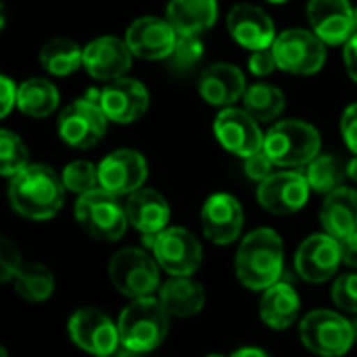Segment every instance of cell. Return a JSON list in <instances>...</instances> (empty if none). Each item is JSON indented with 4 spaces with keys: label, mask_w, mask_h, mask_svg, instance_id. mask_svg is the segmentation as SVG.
I'll return each mask as SVG.
<instances>
[{
    "label": "cell",
    "mask_w": 357,
    "mask_h": 357,
    "mask_svg": "<svg viewBox=\"0 0 357 357\" xmlns=\"http://www.w3.org/2000/svg\"><path fill=\"white\" fill-rule=\"evenodd\" d=\"M6 195L13 211L33 222L52 220L65 203L61 174L44 163H29L13 176Z\"/></svg>",
    "instance_id": "obj_1"
},
{
    "label": "cell",
    "mask_w": 357,
    "mask_h": 357,
    "mask_svg": "<svg viewBox=\"0 0 357 357\" xmlns=\"http://www.w3.org/2000/svg\"><path fill=\"white\" fill-rule=\"evenodd\" d=\"M234 274L249 291L264 293L280 282L284 274V243L272 228H257L249 232L236 251Z\"/></svg>",
    "instance_id": "obj_2"
},
{
    "label": "cell",
    "mask_w": 357,
    "mask_h": 357,
    "mask_svg": "<svg viewBox=\"0 0 357 357\" xmlns=\"http://www.w3.org/2000/svg\"><path fill=\"white\" fill-rule=\"evenodd\" d=\"M117 333L121 347L144 356L167 339L169 316L157 297L132 299L117 318Z\"/></svg>",
    "instance_id": "obj_3"
},
{
    "label": "cell",
    "mask_w": 357,
    "mask_h": 357,
    "mask_svg": "<svg viewBox=\"0 0 357 357\" xmlns=\"http://www.w3.org/2000/svg\"><path fill=\"white\" fill-rule=\"evenodd\" d=\"M322 138L320 132L301 119L276 121L264 134V153L276 167L297 169L305 167L320 155Z\"/></svg>",
    "instance_id": "obj_4"
},
{
    "label": "cell",
    "mask_w": 357,
    "mask_h": 357,
    "mask_svg": "<svg viewBox=\"0 0 357 357\" xmlns=\"http://www.w3.org/2000/svg\"><path fill=\"white\" fill-rule=\"evenodd\" d=\"M109 280L123 297H155L161 287V268L144 249L123 247L109 261Z\"/></svg>",
    "instance_id": "obj_5"
},
{
    "label": "cell",
    "mask_w": 357,
    "mask_h": 357,
    "mask_svg": "<svg viewBox=\"0 0 357 357\" xmlns=\"http://www.w3.org/2000/svg\"><path fill=\"white\" fill-rule=\"evenodd\" d=\"M75 222L82 230L100 243H115L128 230V215L121 201L102 188L77 197L73 207Z\"/></svg>",
    "instance_id": "obj_6"
},
{
    "label": "cell",
    "mask_w": 357,
    "mask_h": 357,
    "mask_svg": "<svg viewBox=\"0 0 357 357\" xmlns=\"http://www.w3.org/2000/svg\"><path fill=\"white\" fill-rule=\"evenodd\" d=\"M301 345L320 357H343L354 347L351 320L341 312L314 310L299 324Z\"/></svg>",
    "instance_id": "obj_7"
},
{
    "label": "cell",
    "mask_w": 357,
    "mask_h": 357,
    "mask_svg": "<svg viewBox=\"0 0 357 357\" xmlns=\"http://www.w3.org/2000/svg\"><path fill=\"white\" fill-rule=\"evenodd\" d=\"M144 245L159 268L169 276H192L203 264V247L199 238L180 226H167L157 236H144Z\"/></svg>",
    "instance_id": "obj_8"
},
{
    "label": "cell",
    "mask_w": 357,
    "mask_h": 357,
    "mask_svg": "<svg viewBox=\"0 0 357 357\" xmlns=\"http://www.w3.org/2000/svg\"><path fill=\"white\" fill-rule=\"evenodd\" d=\"M109 119L98 105V90H90L86 96L69 102L59 115V136L71 149H92L107 132Z\"/></svg>",
    "instance_id": "obj_9"
},
{
    "label": "cell",
    "mask_w": 357,
    "mask_h": 357,
    "mask_svg": "<svg viewBox=\"0 0 357 357\" xmlns=\"http://www.w3.org/2000/svg\"><path fill=\"white\" fill-rule=\"evenodd\" d=\"M272 52L278 69L293 75L318 73L326 63V44L310 29L291 27L276 36Z\"/></svg>",
    "instance_id": "obj_10"
},
{
    "label": "cell",
    "mask_w": 357,
    "mask_h": 357,
    "mask_svg": "<svg viewBox=\"0 0 357 357\" xmlns=\"http://www.w3.org/2000/svg\"><path fill=\"white\" fill-rule=\"evenodd\" d=\"M67 333L75 347L92 357L109 356L121 347L117 322L96 307L75 310L67 320Z\"/></svg>",
    "instance_id": "obj_11"
},
{
    "label": "cell",
    "mask_w": 357,
    "mask_h": 357,
    "mask_svg": "<svg viewBox=\"0 0 357 357\" xmlns=\"http://www.w3.org/2000/svg\"><path fill=\"white\" fill-rule=\"evenodd\" d=\"M98 188L121 199L144 188L149 165L144 155L134 149H117L109 153L98 165Z\"/></svg>",
    "instance_id": "obj_12"
},
{
    "label": "cell",
    "mask_w": 357,
    "mask_h": 357,
    "mask_svg": "<svg viewBox=\"0 0 357 357\" xmlns=\"http://www.w3.org/2000/svg\"><path fill=\"white\" fill-rule=\"evenodd\" d=\"M312 188L297 169L274 172L257 186V203L272 215H293L310 201Z\"/></svg>",
    "instance_id": "obj_13"
},
{
    "label": "cell",
    "mask_w": 357,
    "mask_h": 357,
    "mask_svg": "<svg viewBox=\"0 0 357 357\" xmlns=\"http://www.w3.org/2000/svg\"><path fill=\"white\" fill-rule=\"evenodd\" d=\"M213 134L228 153L241 159L264 151V132L259 121H255L241 107L222 109L213 121Z\"/></svg>",
    "instance_id": "obj_14"
},
{
    "label": "cell",
    "mask_w": 357,
    "mask_h": 357,
    "mask_svg": "<svg viewBox=\"0 0 357 357\" xmlns=\"http://www.w3.org/2000/svg\"><path fill=\"white\" fill-rule=\"evenodd\" d=\"M341 264L339 241L326 232L307 236L295 251V272L310 284H322L335 278Z\"/></svg>",
    "instance_id": "obj_15"
},
{
    "label": "cell",
    "mask_w": 357,
    "mask_h": 357,
    "mask_svg": "<svg viewBox=\"0 0 357 357\" xmlns=\"http://www.w3.org/2000/svg\"><path fill=\"white\" fill-rule=\"evenodd\" d=\"M245 226V211L236 197L228 192L211 195L201 209V230L213 245H232Z\"/></svg>",
    "instance_id": "obj_16"
},
{
    "label": "cell",
    "mask_w": 357,
    "mask_h": 357,
    "mask_svg": "<svg viewBox=\"0 0 357 357\" xmlns=\"http://www.w3.org/2000/svg\"><path fill=\"white\" fill-rule=\"evenodd\" d=\"M151 96L142 82L134 77H119L98 90V105L109 121L132 123L149 109Z\"/></svg>",
    "instance_id": "obj_17"
},
{
    "label": "cell",
    "mask_w": 357,
    "mask_h": 357,
    "mask_svg": "<svg viewBox=\"0 0 357 357\" xmlns=\"http://www.w3.org/2000/svg\"><path fill=\"white\" fill-rule=\"evenodd\" d=\"M226 25L234 42L251 52L272 48L278 36L272 17L261 6L251 2L234 4L226 17Z\"/></svg>",
    "instance_id": "obj_18"
},
{
    "label": "cell",
    "mask_w": 357,
    "mask_h": 357,
    "mask_svg": "<svg viewBox=\"0 0 357 357\" xmlns=\"http://www.w3.org/2000/svg\"><path fill=\"white\" fill-rule=\"evenodd\" d=\"M132 65V52L126 40L115 36H100L88 42L82 50V67L94 77L102 82H113L126 77Z\"/></svg>",
    "instance_id": "obj_19"
},
{
    "label": "cell",
    "mask_w": 357,
    "mask_h": 357,
    "mask_svg": "<svg viewBox=\"0 0 357 357\" xmlns=\"http://www.w3.org/2000/svg\"><path fill=\"white\" fill-rule=\"evenodd\" d=\"M176 38L178 33L167 23V19L151 15L136 19L126 31V44L132 56H140L146 61L169 59L176 46Z\"/></svg>",
    "instance_id": "obj_20"
},
{
    "label": "cell",
    "mask_w": 357,
    "mask_h": 357,
    "mask_svg": "<svg viewBox=\"0 0 357 357\" xmlns=\"http://www.w3.org/2000/svg\"><path fill=\"white\" fill-rule=\"evenodd\" d=\"M307 21L312 31L328 46L345 44L356 33L349 0H310Z\"/></svg>",
    "instance_id": "obj_21"
},
{
    "label": "cell",
    "mask_w": 357,
    "mask_h": 357,
    "mask_svg": "<svg viewBox=\"0 0 357 357\" xmlns=\"http://www.w3.org/2000/svg\"><path fill=\"white\" fill-rule=\"evenodd\" d=\"M128 224L142 236H157L169 226V203L155 188H140L126 197Z\"/></svg>",
    "instance_id": "obj_22"
},
{
    "label": "cell",
    "mask_w": 357,
    "mask_h": 357,
    "mask_svg": "<svg viewBox=\"0 0 357 357\" xmlns=\"http://www.w3.org/2000/svg\"><path fill=\"white\" fill-rule=\"evenodd\" d=\"M245 73L232 63H213L199 77V94L213 107H232L245 96Z\"/></svg>",
    "instance_id": "obj_23"
},
{
    "label": "cell",
    "mask_w": 357,
    "mask_h": 357,
    "mask_svg": "<svg viewBox=\"0 0 357 357\" xmlns=\"http://www.w3.org/2000/svg\"><path fill=\"white\" fill-rule=\"evenodd\" d=\"M320 226L337 241L357 232V190L341 186L328 192L320 207Z\"/></svg>",
    "instance_id": "obj_24"
},
{
    "label": "cell",
    "mask_w": 357,
    "mask_h": 357,
    "mask_svg": "<svg viewBox=\"0 0 357 357\" xmlns=\"http://www.w3.org/2000/svg\"><path fill=\"white\" fill-rule=\"evenodd\" d=\"M157 299L169 318H192L205 307L207 295L192 276H169L159 287Z\"/></svg>",
    "instance_id": "obj_25"
},
{
    "label": "cell",
    "mask_w": 357,
    "mask_h": 357,
    "mask_svg": "<svg viewBox=\"0 0 357 357\" xmlns=\"http://www.w3.org/2000/svg\"><path fill=\"white\" fill-rule=\"evenodd\" d=\"M301 312V299L295 287L287 282H276L261 293L259 301V318L272 331L291 328Z\"/></svg>",
    "instance_id": "obj_26"
},
{
    "label": "cell",
    "mask_w": 357,
    "mask_h": 357,
    "mask_svg": "<svg viewBox=\"0 0 357 357\" xmlns=\"http://www.w3.org/2000/svg\"><path fill=\"white\" fill-rule=\"evenodd\" d=\"M165 19L178 36H201L218 21V0H169Z\"/></svg>",
    "instance_id": "obj_27"
},
{
    "label": "cell",
    "mask_w": 357,
    "mask_h": 357,
    "mask_svg": "<svg viewBox=\"0 0 357 357\" xmlns=\"http://www.w3.org/2000/svg\"><path fill=\"white\" fill-rule=\"evenodd\" d=\"M59 107V90L46 77H29L17 86V109L27 117H48Z\"/></svg>",
    "instance_id": "obj_28"
},
{
    "label": "cell",
    "mask_w": 357,
    "mask_h": 357,
    "mask_svg": "<svg viewBox=\"0 0 357 357\" xmlns=\"http://www.w3.org/2000/svg\"><path fill=\"white\" fill-rule=\"evenodd\" d=\"M13 287L21 299L29 303H44L52 297L56 289V280L54 274L44 264L31 261L19 268L17 276L13 278Z\"/></svg>",
    "instance_id": "obj_29"
},
{
    "label": "cell",
    "mask_w": 357,
    "mask_h": 357,
    "mask_svg": "<svg viewBox=\"0 0 357 357\" xmlns=\"http://www.w3.org/2000/svg\"><path fill=\"white\" fill-rule=\"evenodd\" d=\"M82 50L84 48L69 38H52L40 50V65L50 75H69L82 67Z\"/></svg>",
    "instance_id": "obj_30"
},
{
    "label": "cell",
    "mask_w": 357,
    "mask_h": 357,
    "mask_svg": "<svg viewBox=\"0 0 357 357\" xmlns=\"http://www.w3.org/2000/svg\"><path fill=\"white\" fill-rule=\"evenodd\" d=\"M243 109L259 123L264 121H274L282 115L284 111V94L280 88L272 84L257 82L245 90L243 96Z\"/></svg>",
    "instance_id": "obj_31"
},
{
    "label": "cell",
    "mask_w": 357,
    "mask_h": 357,
    "mask_svg": "<svg viewBox=\"0 0 357 357\" xmlns=\"http://www.w3.org/2000/svg\"><path fill=\"white\" fill-rule=\"evenodd\" d=\"M303 176L314 192H320L326 197L328 192L343 186L347 172H345V163L337 159L335 155H318L314 161L305 165Z\"/></svg>",
    "instance_id": "obj_32"
},
{
    "label": "cell",
    "mask_w": 357,
    "mask_h": 357,
    "mask_svg": "<svg viewBox=\"0 0 357 357\" xmlns=\"http://www.w3.org/2000/svg\"><path fill=\"white\" fill-rule=\"evenodd\" d=\"M29 165V151L19 134L0 130V176L13 178Z\"/></svg>",
    "instance_id": "obj_33"
},
{
    "label": "cell",
    "mask_w": 357,
    "mask_h": 357,
    "mask_svg": "<svg viewBox=\"0 0 357 357\" xmlns=\"http://www.w3.org/2000/svg\"><path fill=\"white\" fill-rule=\"evenodd\" d=\"M61 182L65 190L82 197L98 188V169L94 163L77 159L65 165V169L61 172Z\"/></svg>",
    "instance_id": "obj_34"
},
{
    "label": "cell",
    "mask_w": 357,
    "mask_h": 357,
    "mask_svg": "<svg viewBox=\"0 0 357 357\" xmlns=\"http://www.w3.org/2000/svg\"><path fill=\"white\" fill-rule=\"evenodd\" d=\"M203 56V40L201 36H178L176 46L169 54V61L176 69H190Z\"/></svg>",
    "instance_id": "obj_35"
},
{
    "label": "cell",
    "mask_w": 357,
    "mask_h": 357,
    "mask_svg": "<svg viewBox=\"0 0 357 357\" xmlns=\"http://www.w3.org/2000/svg\"><path fill=\"white\" fill-rule=\"evenodd\" d=\"M333 301L335 305L345 312V314H354L357 316V274H341L335 278L333 284Z\"/></svg>",
    "instance_id": "obj_36"
},
{
    "label": "cell",
    "mask_w": 357,
    "mask_h": 357,
    "mask_svg": "<svg viewBox=\"0 0 357 357\" xmlns=\"http://www.w3.org/2000/svg\"><path fill=\"white\" fill-rule=\"evenodd\" d=\"M21 266H23L21 251L8 236L0 234V284L13 282Z\"/></svg>",
    "instance_id": "obj_37"
},
{
    "label": "cell",
    "mask_w": 357,
    "mask_h": 357,
    "mask_svg": "<svg viewBox=\"0 0 357 357\" xmlns=\"http://www.w3.org/2000/svg\"><path fill=\"white\" fill-rule=\"evenodd\" d=\"M274 167L276 165L270 161V157L264 151H259V153H255V155L245 159V174H247V178H251L257 184L268 180L274 174Z\"/></svg>",
    "instance_id": "obj_38"
},
{
    "label": "cell",
    "mask_w": 357,
    "mask_h": 357,
    "mask_svg": "<svg viewBox=\"0 0 357 357\" xmlns=\"http://www.w3.org/2000/svg\"><path fill=\"white\" fill-rule=\"evenodd\" d=\"M276 69H278V65H276V59H274L272 48L251 52V59H249V71H251L255 77H268V75H270V73H274Z\"/></svg>",
    "instance_id": "obj_39"
},
{
    "label": "cell",
    "mask_w": 357,
    "mask_h": 357,
    "mask_svg": "<svg viewBox=\"0 0 357 357\" xmlns=\"http://www.w3.org/2000/svg\"><path fill=\"white\" fill-rule=\"evenodd\" d=\"M341 134L347 149L357 155V102L349 105L341 115Z\"/></svg>",
    "instance_id": "obj_40"
},
{
    "label": "cell",
    "mask_w": 357,
    "mask_h": 357,
    "mask_svg": "<svg viewBox=\"0 0 357 357\" xmlns=\"http://www.w3.org/2000/svg\"><path fill=\"white\" fill-rule=\"evenodd\" d=\"M13 107H17V86L8 75L0 73V119H4Z\"/></svg>",
    "instance_id": "obj_41"
},
{
    "label": "cell",
    "mask_w": 357,
    "mask_h": 357,
    "mask_svg": "<svg viewBox=\"0 0 357 357\" xmlns=\"http://www.w3.org/2000/svg\"><path fill=\"white\" fill-rule=\"evenodd\" d=\"M341 247V259L343 264H347L349 268H357V232L345 236L339 241Z\"/></svg>",
    "instance_id": "obj_42"
},
{
    "label": "cell",
    "mask_w": 357,
    "mask_h": 357,
    "mask_svg": "<svg viewBox=\"0 0 357 357\" xmlns=\"http://www.w3.org/2000/svg\"><path fill=\"white\" fill-rule=\"evenodd\" d=\"M343 59H345V67L349 77L357 84V33H354L343 48Z\"/></svg>",
    "instance_id": "obj_43"
},
{
    "label": "cell",
    "mask_w": 357,
    "mask_h": 357,
    "mask_svg": "<svg viewBox=\"0 0 357 357\" xmlns=\"http://www.w3.org/2000/svg\"><path fill=\"white\" fill-rule=\"evenodd\" d=\"M230 357H272L266 349H261V347H241V349H236L234 354Z\"/></svg>",
    "instance_id": "obj_44"
},
{
    "label": "cell",
    "mask_w": 357,
    "mask_h": 357,
    "mask_svg": "<svg viewBox=\"0 0 357 357\" xmlns=\"http://www.w3.org/2000/svg\"><path fill=\"white\" fill-rule=\"evenodd\" d=\"M345 172H347V178L349 180L357 182V155H354V159L345 163Z\"/></svg>",
    "instance_id": "obj_45"
},
{
    "label": "cell",
    "mask_w": 357,
    "mask_h": 357,
    "mask_svg": "<svg viewBox=\"0 0 357 357\" xmlns=\"http://www.w3.org/2000/svg\"><path fill=\"white\" fill-rule=\"evenodd\" d=\"M100 357H142L140 354H134V351H130V349H126V347H119L117 351H113V354H109V356H100Z\"/></svg>",
    "instance_id": "obj_46"
},
{
    "label": "cell",
    "mask_w": 357,
    "mask_h": 357,
    "mask_svg": "<svg viewBox=\"0 0 357 357\" xmlns=\"http://www.w3.org/2000/svg\"><path fill=\"white\" fill-rule=\"evenodd\" d=\"M4 23H6V13H4V4H2V0H0V31H2Z\"/></svg>",
    "instance_id": "obj_47"
},
{
    "label": "cell",
    "mask_w": 357,
    "mask_h": 357,
    "mask_svg": "<svg viewBox=\"0 0 357 357\" xmlns=\"http://www.w3.org/2000/svg\"><path fill=\"white\" fill-rule=\"evenodd\" d=\"M351 331H354V341L357 343V316L351 320Z\"/></svg>",
    "instance_id": "obj_48"
},
{
    "label": "cell",
    "mask_w": 357,
    "mask_h": 357,
    "mask_svg": "<svg viewBox=\"0 0 357 357\" xmlns=\"http://www.w3.org/2000/svg\"><path fill=\"white\" fill-rule=\"evenodd\" d=\"M354 29L357 33V6H354Z\"/></svg>",
    "instance_id": "obj_49"
},
{
    "label": "cell",
    "mask_w": 357,
    "mask_h": 357,
    "mask_svg": "<svg viewBox=\"0 0 357 357\" xmlns=\"http://www.w3.org/2000/svg\"><path fill=\"white\" fill-rule=\"evenodd\" d=\"M0 357H8V354H6V349H4L2 345H0Z\"/></svg>",
    "instance_id": "obj_50"
},
{
    "label": "cell",
    "mask_w": 357,
    "mask_h": 357,
    "mask_svg": "<svg viewBox=\"0 0 357 357\" xmlns=\"http://www.w3.org/2000/svg\"><path fill=\"white\" fill-rule=\"evenodd\" d=\"M268 2H272V4H282V2H289V0H268Z\"/></svg>",
    "instance_id": "obj_51"
},
{
    "label": "cell",
    "mask_w": 357,
    "mask_h": 357,
    "mask_svg": "<svg viewBox=\"0 0 357 357\" xmlns=\"http://www.w3.org/2000/svg\"><path fill=\"white\" fill-rule=\"evenodd\" d=\"M207 357H226V356H222V354H209Z\"/></svg>",
    "instance_id": "obj_52"
}]
</instances>
